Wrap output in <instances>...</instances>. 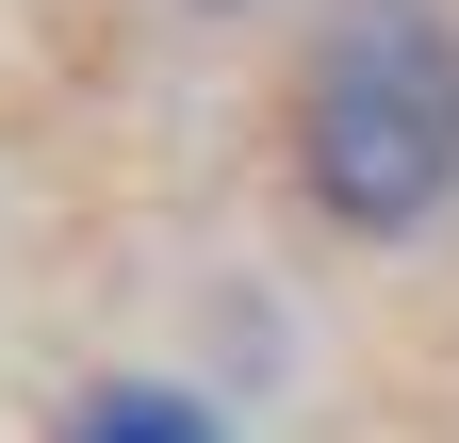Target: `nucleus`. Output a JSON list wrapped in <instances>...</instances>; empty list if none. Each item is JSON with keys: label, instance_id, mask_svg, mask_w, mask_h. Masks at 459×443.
Returning a JSON list of instances; mask_svg holds the SVG:
<instances>
[{"label": "nucleus", "instance_id": "obj_1", "mask_svg": "<svg viewBox=\"0 0 459 443\" xmlns=\"http://www.w3.org/2000/svg\"><path fill=\"white\" fill-rule=\"evenodd\" d=\"M296 148H312V197L344 230H411L459 181V33L427 0H344L328 49H312Z\"/></svg>", "mask_w": 459, "mask_h": 443}, {"label": "nucleus", "instance_id": "obj_2", "mask_svg": "<svg viewBox=\"0 0 459 443\" xmlns=\"http://www.w3.org/2000/svg\"><path fill=\"white\" fill-rule=\"evenodd\" d=\"M66 443H213V411H197V395H164V378H115V395L66 411Z\"/></svg>", "mask_w": 459, "mask_h": 443}]
</instances>
